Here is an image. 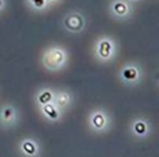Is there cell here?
Instances as JSON below:
<instances>
[{"label":"cell","instance_id":"obj_5","mask_svg":"<svg viewBox=\"0 0 159 157\" xmlns=\"http://www.w3.org/2000/svg\"><path fill=\"white\" fill-rule=\"evenodd\" d=\"M122 77H123V80L128 81V82H133V81L137 80V77H139V69L136 67H126L122 70L121 73Z\"/></svg>","mask_w":159,"mask_h":157},{"label":"cell","instance_id":"obj_16","mask_svg":"<svg viewBox=\"0 0 159 157\" xmlns=\"http://www.w3.org/2000/svg\"><path fill=\"white\" fill-rule=\"evenodd\" d=\"M134 1H137V0H134Z\"/></svg>","mask_w":159,"mask_h":157},{"label":"cell","instance_id":"obj_10","mask_svg":"<svg viewBox=\"0 0 159 157\" xmlns=\"http://www.w3.org/2000/svg\"><path fill=\"white\" fill-rule=\"evenodd\" d=\"M31 5L33 6L35 9L37 10H44L48 6V1L47 0H29Z\"/></svg>","mask_w":159,"mask_h":157},{"label":"cell","instance_id":"obj_9","mask_svg":"<svg viewBox=\"0 0 159 157\" xmlns=\"http://www.w3.org/2000/svg\"><path fill=\"white\" fill-rule=\"evenodd\" d=\"M53 98V95L51 92L49 91H44L39 96H38V103L42 105L48 104V103L51 102V99Z\"/></svg>","mask_w":159,"mask_h":157},{"label":"cell","instance_id":"obj_2","mask_svg":"<svg viewBox=\"0 0 159 157\" xmlns=\"http://www.w3.org/2000/svg\"><path fill=\"white\" fill-rule=\"evenodd\" d=\"M62 24H63V27L66 31L71 32V33H79L84 29L85 20L84 16L81 13L71 12L63 18Z\"/></svg>","mask_w":159,"mask_h":157},{"label":"cell","instance_id":"obj_11","mask_svg":"<svg viewBox=\"0 0 159 157\" xmlns=\"http://www.w3.org/2000/svg\"><path fill=\"white\" fill-rule=\"evenodd\" d=\"M146 130H147V128L143 121H136L134 123V131L137 134H145Z\"/></svg>","mask_w":159,"mask_h":157},{"label":"cell","instance_id":"obj_7","mask_svg":"<svg viewBox=\"0 0 159 157\" xmlns=\"http://www.w3.org/2000/svg\"><path fill=\"white\" fill-rule=\"evenodd\" d=\"M70 102V96H69L68 93H64V92H61V93L57 94L56 96V104L60 107L66 106Z\"/></svg>","mask_w":159,"mask_h":157},{"label":"cell","instance_id":"obj_8","mask_svg":"<svg viewBox=\"0 0 159 157\" xmlns=\"http://www.w3.org/2000/svg\"><path fill=\"white\" fill-rule=\"evenodd\" d=\"M92 122H93V124L97 129H102V127L105 126V123H106V120H105V116L102 115V113H95V115H94V117H93V119H92Z\"/></svg>","mask_w":159,"mask_h":157},{"label":"cell","instance_id":"obj_14","mask_svg":"<svg viewBox=\"0 0 159 157\" xmlns=\"http://www.w3.org/2000/svg\"><path fill=\"white\" fill-rule=\"evenodd\" d=\"M3 6H5V1H3V0H0V10L2 9Z\"/></svg>","mask_w":159,"mask_h":157},{"label":"cell","instance_id":"obj_3","mask_svg":"<svg viewBox=\"0 0 159 157\" xmlns=\"http://www.w3.org/2000/svg\"><path fill=\"white\" fill-rule=\"evenodd\" d=\"M97 56L102 60H108L115 53V45L110 38H102L97 43L96 46Z\"/></svg>","mask_w":159,"mask_h":157},{"label":"cell","instance_id":"obj_13","mask_svg":"<svg viewBox=\"0 0 159 157\" xmlns=\"http://www.w3.org/2000/svg\"><path fill=\"white\" fill-rule=\"evenodd\" d=\"M14 115V110L12 107H6L2 110V118L5 120H10Z\"/></svg>","mask_w":159,"mask_h":157},{"label":"cell","instance_id":"obj_12","mask_svg":"<svg viewBox=\"0 0 159 157\" xmlns=\"http://www.w3.org/2000/svg\"><path fill=\"white\" fill-rule=\"evenodd\" d=\"M23 150L29 155H34L36 153V146L34 145L32 142H25V143L23 144Z\"/></svg>","mask_w":159,"mask_h":157},{"label":"cell","instance_id":"obj_6","mask_svg":"<svg viewBox=\"0 0 159 157\" xmlns=\"http://www.w3.org/2000/svg\"><path fill=\"white\" fill-rule=\"evenodd\" d=\"M43 111H44L50 119H57V118L59 117V113H58V111H57V108H56L51 103L43 105Z\"/></svg>","mask_w":159,"mask_h":157},{"label":"cell","instance_id":"obj_4","mask_svg":"<svg viewBox=\"0 0 159 157\" xmlns=\"http://www.w3.org/2000/svg\"><path fill=\"white\" fill-rule=\"evenodd\" d=\"M110 12L116 19H125L130 16V6L124 0H115L110 6Z\"/></svg>","mask_w":159,"mask_h":157},{"label":"cell","instance_id":"obj_15","mask_svg":"<svg viewBox=\"0 0 159 157\" xmlns=\"http://www.w3.org/2000/svg\"><path fill=\"white\" fill-rule=\"evenodd\" d=\"M47 1L49 2V1H57V0H47Z\"/></svg>","mask_w":159,"mask_h":157},{"label":"cell","instance_id":"obj_1","mask_svg":"<svg viewBox=\"0 0 159 157\" xmlns=\"http://www.w3.org/2000/svg\"><path fill=\"white\" fill-rule=\"evenodd\" d=\"M64 61H66V53L58 47L48 49L43 57V62H44L45 67L51 69V70L60 68L64 63Z\"/></svg>","mask_w":159,"mask_h":157}]
</instances>
